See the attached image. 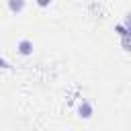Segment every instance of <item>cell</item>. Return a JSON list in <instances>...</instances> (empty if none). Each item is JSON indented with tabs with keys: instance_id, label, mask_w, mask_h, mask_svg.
Listing matches in <instances>:
<instances>
[{
	"instance_id": "obj_1",
	"label": "cell",
	"mask_w": 131,
	"mask_h": 131,
	"mask_svg": "<svg viewBox=\"0 0 131 131\" xmlns=\"http://www.w3.org/2000/svg\"><path fill=\"white\" fill-rule=\"evenodd\" d=\"M20 47H23V53H29V51H31V49H29V47H31V45H29V43H23V45H20Z\"/></svg>"
}]
</instances>
